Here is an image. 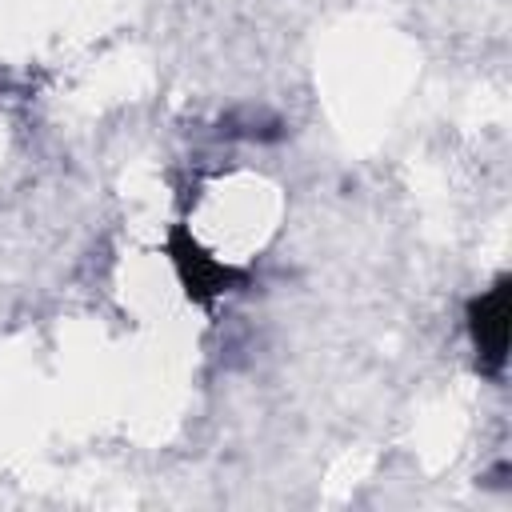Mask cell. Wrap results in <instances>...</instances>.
Masks as SVG:
<instances>
[{
    "instance_id": "cell-1",
    "label": "cell",
    "mask_w": 512,
    "mask_h": 512,
    "mask_svg": "<svg viewBox=\"0 0 512 512\" xmlns=\"http://www.w3.org/2000/svg\"><path fill=\"white\" fill-rule=\"evenodd\" d=\"M164 248H168V256H172V268H176L184 292H188L200 308H212L224 292L248 284V272H244V268L220 264L212 252H204V248L192 240V232H188L184 224H176V228L168 232V244H164Z\"/></svg>"
},
{
    "instance_id": "cell-2",
    "label": "cell",
    "mask_w": 512,
    "mask_h": 512,
    "mask_svg": "<svg viewBox=\"0 0 512 512\" xmlns=\"http://www.w3.org/2000/svg\"><path fill=\"white\" fill-rule=\"evenodd\" d=\"M508 316H512V280L500 276L488 292L468 300V336L476 348V368L500 380L508 360Z\"/></svg>"
}]
</instances>
